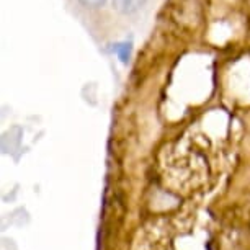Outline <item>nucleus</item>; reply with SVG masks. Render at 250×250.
Masks as SVG:
<instances>
[{
	"label": "nucleus",
	"mask_w": 250,
	"mask_h": 250,
	"mask_svg": "<svg viewBox=\"0 0 250 250\" xmlns=\"http://www.w3.org/2000/svg\"><path fill=\"white\" fill-rule=\"evenodd\" d=\"M146 5V0H113V7L123 15H131Z\"/></svg>",
	"instance_id": "f257e3e1"
},
{
	"label": "nucleus",
	"mask_w": 250,
	"mask_h": 250,
	"mask_svg": "<svg viewBox=\"0 0 250 250\" xmlns=\"http://www.w3.org/2000/svg\"><path fill=\"white\" fill-rule=\"evenodd\" d=\"M116 53H118V56H120V59L123 61V62H126V61L129 59V44H118L116 46Z\"/></svg>",
	"instance_id": "f03ea898"
},
{
	"label": "nucleus",
	"mask_w": 250,
	"mask_h": 250,
	"mask_svg": "<svg viewBox=\"0 0 250 250\" xmlns=\"http://www.w3.org/2000/svg\"><path fill=\"white\" fill-rule=\"evenodd\" d=\"M80 2H82L85 7H90V8H98V7H102L103 3L106 2V0H80Z\"/></svg>",
	"instance_id": "7ed1b4c3"
}]
</instances>
